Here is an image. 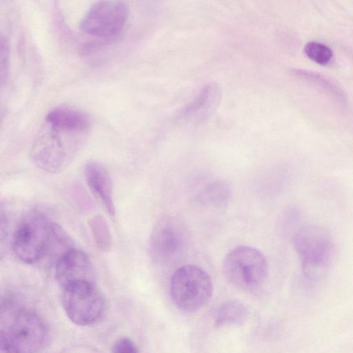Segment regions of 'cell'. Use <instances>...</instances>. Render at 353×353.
Listing matches in <instances>:
<instances>
[{
  "instance_id": "14",
  "label": "cell",
  "mask_w": 353,
  "mask_h": 353,
  "mask_svg": "<svg viewBox=\"0 0 353 353\" xmlns=\"http://www.w3.org/2000/svg\"><path fill=\"white\" fill-rule=\"evenodd\" d=\"M219 88L214 84L207 85L197 97L185 109L184 116L201 119L213 110L220 99Z\"/></svg>"
},
{
  "instance_id": "18",
  "label": "cell",
  "mask_w": 353,
  "mask_h": 353,
  "mask_svg": "<svg viewBox=\"0 0 353 353\" xmlns=\"http://www.w3.org/2000/svg\"><path fill=\"white\" fill-rule=\"evenodd\" d=\"M9 68V45L2 35L0 39V76L1 84L4 83L8 77Z\"/></svg>"
},
{
  "instance_id": "7",
  "label": "cell",
  "mask_w": 353,
  "mask_h": 353,
  "mask_svg": "<svg viewBox=\"0 0 353 353\" xmlns=\"http://www.w3.org/2000/svg\"><path fill=\"white\" fill-rule=\"evenodd\" d=\"M128 9L120 1H101L94 3L83 16L80 28L97 37H110L120 32L127 21Z\"/></svg>"
},
{
  "instance_id": "2",
  "label": "cell",
  "mask_w": 353,
  "mask_h": 353,
  "mask_svg": "<svg viewBox=\"0 0 353 353\" xmlns=\"http://www.w3.org/2000/svg\"><path fill=\"white\" fill-rule=\"evenodd\" d=\"M170 290L172 301L179 308L195 312L209 301L213 286L210 276L203 269L185 265L172 275Z\"/></svg>"
},
{
  "instance_id": "17",
  "label": "cell",
  "mask_w": 353,
  "mask_h": 353,
  "mask_svg": "<svg viewBox=\"0 0 353 353\" xmlns=\"http://www.w3.org/2000/svg\"><path fill=\"white\" fill-rule=\"evenodd\" d=\"M304 52L311 60L321 65L327 64L332 59L333 52L326 45L319 42H309L304 48Z\"/></svg>"
},
{
  "instance_id": "15",
  "label": "cell",
  "mask_w": 353,
  "mask_h": 353,
  "mask_svg": "<svg viewBox=\"0 0 353 353\" xmlns=\"http://www.w3.org/2000/svg\"><path fill=\"white\" fill-rule=\"evenodd\" d=\"M249 316L246 307L237 301H228L223 303L217 311L215 325L217 327L223 325L244 324Z\"/></svg>"
},
{
  "instance_id": "5",
  "label": "cell",
  "mask_w": 353,
  "mask_h": 353,
  "mask_svg": "<svg viewBox=\"0 0 353 353\" xmlns=\"http://www.w3.org/2000/svg\"><path fill=\"white\" fill-rule=\"evenodd\" d=\"M188 241L185 228L176 218L163 216L154 223L149 239V252L158 265L172 264L184 252Z\"/></svg>"
},
{
  "instance_id": "3",
  "label": "cell",
  "mask_w": 353,
  "mask_h": 353,
  "mask_svg": "<svg viewBox=\"0 0 353 353\" xmlns=\"http://www.w3.org/2000/svg\"><path fill=\"white\" fill-rule=\"evenodd\" d=\"M54 223L40 213H30L17 228L12 238L16 256L26 263H34L49 254Z\"/></svg>"
},
{
  "instance_id": "16",
  "label": "cell",
  "mask_w": 353,
  "mask_h": 353,
  "mask_svg": "<svg viewBox=\"0 0 353 353\" xmlns=\"http://www.w3.org/2000/svg\"><path fill=\"white\" fill-rule=\"evenodd\" d=\"M91 234L97 248L101 252H108L112 245L110 228L105 218L99 214L88 221Z\"/></svg>"
},
{
  "instance_id": "13",
  "label": "cell",
  "mask_w": 353,
  "mask_h": 353,
  "mask_svg": "<svg viewBox=\"0 0 353 353\" xmlns=\"http://www.w3.org/2000/svg\"><path fill=\"white\" fill-rule=\"evenodd\" d=\"M232 195V188L223 179L208 183L196 196V201L211 207L220 208L227 205Z\"/></svg>"
},
{
  "instance_id": "19",
  "label": "cell",
  "mask_w": 353,
  "mask_h": 353,
  "mask_svg": "<svg viewBox=\"0 0 353 353\" xmlns=\"http://www.w3.org/2000/svg\"><path fill=\"white\" fill-rule=\"evenodd\" d=\"M112 353H138V350L130 339L123 337L114 343Z\"/></svg>"
},
{
  "instance_id": "8",
  "label": "cell",
  "mask_w": 353,
  "mask_h": 353,
  "mask_svg": "<svg viewBox=\"0 0 353 353\" xmlns=\"http://www.w3.org/2000/svg\"><path fill=\"white\" fill-rule=\"evenodd\" d=\"M6 332L19 353H38L48 336L43 319L30 311L17 314Z\"/></svg>"
},
{
  "instance_id": "1",
  "label": "cell",
  "mask_w": 353,
  "mask_h": 353,
  "mask_svg": "<svg viewBox=\"0 0 353 353\" xmlns=\"http://www.w3.org/2000/svg\"><path fill=\"white\" fill-rule=\"evenodd\" d=\"M292 241L304 277L311 281L321 279L334 255V244L330 232L318 225H307L295 232Z\"/></svg>"
},
{
  "instance_id": "20",
  "label": "cell",
  "mask_w": 353,
  "mask_h": 353,
  "mask_svg": "<svg viewBox=\"0 0 353 353\" xmlns=\"http://www.w3.org/2000/svg\"><path fill=\"white\" fill-rule=\"evenodd\" d=\"M0 353H19L4 330H1L0 333Z\"/></svg>"
},
{
  "instance_id": "10",
  "label": "cell",
  "mask_w": 353,
  "mask_h": 353,
  "mask_svg": "<svg viewBox=\"0 0 353 353\" xmlns=\"http://www.w3.org/2000/svg\"><path fill=\"white\" fill-rule=\"evenodd\" d=\"M56 130L51 128L34 143L30 158L39 168L49 173L59 172L65 163V151Z\"/></svg>"
},
{
  "instance_id": "4",
  "label": "cell",
  "mask_w": 353,
  "mask_h": 353,
  "mask_svg": "<svg viewBox=\"0 0 353 353\" xmlns=\"http://www.w3.org/2000/svg\"><path fill=\"white\" fill-rule=\"evenodd\" d=\"M265 256L255 248L240 245L225 256L223 270L226 279L236 288L252 290L259 287L268 274Z\"/></svg>"
},
{
  "instance_id": "9",
  "label": "cell",
  "mask_w": 353,
  "mask_h": 353,
  "mask_svg": "<svg viewBox=\"0 0 353 353\" xmlns=\"http://www.w3.org/2000/svg\"><path fill=\"white\" fill-rule=\"evenodd\" d=\"M55 276L64 288L79 282L94 283V272L88 254L74 248L69 249L56 261Z\"/></svg>"
},
{
  "instance_id": "12",
  "label": "cell",
  "mask_w": 353,
  "mask_h": 353,
  "mask_svg": "<svg viewBox=\"0 0 353 353\" xmlns=\"http://www.w3.org/2000/svg\"><path fill=\"white\" fill-rule=\"evenodd\" d=\"M46 120L52 129L68 132H83L90 124L85 112L68 107L54 108L48 113Z\"/></svg>"
},
{
  "instance_id": "6",
  "label": "cell",
  "mask_w": 353,
  "mask_h": 353,
  "mask_svg": "<svg viewBox=\"0 0 353 353\" xmlns=\"http://www.w3.org/2000/svg\"><path fill=\"white\" fill-rule=\"evenodd\" d=\"M63 289V305L73 323L79 325H91L103 315L104 300L94 283L79 282Z\"/></svg>"
},
{
  "instance_id": "11",
  "label": "cell",
  "mask_w": 353,
  "mask_h": 353,
  "mask_svg": "<svg viewBox=\"0 0 353 353\" xmlns=\"http://www.w3.org/2000/svg\"><path fill=\"white\" fill-rule=\"evenodd\" d=\"M87 185L92 194L101 202L107 212L113 216L115 207L110 176L105 168L97 161H90L85 167Z\"/></svg>"
}]
</instances>
